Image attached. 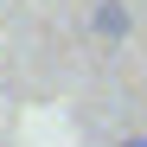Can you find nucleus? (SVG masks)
Returning a JSON list of instances; mask_svg holds the SVG:
<instances>
[{
  "label": "nucleus",
  "mask_w": 147,
  "mask_h": 147,
  "mask_svg": "<svg viewBox=\"0 0 147 147\" xmlns=\"http://www.w3.org/2000/svg\"><path fill=\"white\" fill-rule=\"evenodd\" d=\"M96 32L102 38H128V7H121V0H102V7H96Z\"/></svg>",
  "instance_id": "obj_1"
},
{
  "label": "nucleus",
  "mask_w": 147,
  "mask_h": 147,
  "mask_svg": "<svg viewBox=\"0 0 147 147\" xmlns=\"http://www.w3.org/2000/svg\"><path fill=\"white\" fill-rule=\"evenodd\" d=\"M121 147H147V134H128V141H121Z\"/></svg>",
  "instance_id": "obj_2"
}]
</instances>
